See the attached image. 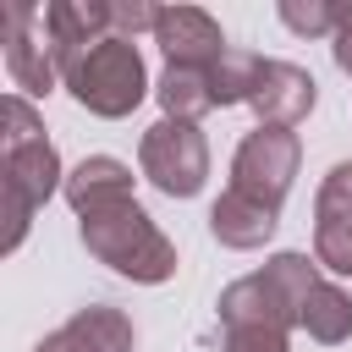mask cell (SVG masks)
Listing matches in <instances>:
<instances>
[{
	"instance_id": "obj_19",
	"label": "cell",
	"mask_w": 352,
	"mask_h": 352,
	"mask_svg": "<svg viewBox=\"0 0 352 352\" xmlns=\"http://www.w3.org/2000/svg\"><path fill=\"white\" fill-rule=\"evenodd\" d=\"M314 220H352V160L346 165H330V176L319 182Z\"/></svg>"
},
{
	"instance_id": "obj_4",
	"label": "cell",
	"mask_w": 352,
	"mask_h": 352,
	"mask_svg": "<svg viewBox=\"0 0 352 352\" xmlns=\"http://www.w3.org/2000/svg\"><path fill=\"white\" fill-rule=\"evenodd\" d=\"M138 165L143 176L165 192V198H192L209 176V143L198 132V121H154L138 143Z\"/></svg>"
},
{
	"instance_id": "obj_2",
	"label": "cell",
	"mask_w": 352,
	"mask_h": 352,
	"mask_svg": "<svg viewBox=\"0 0 352 352\" xmlns=\"http://www.w3.org/2000/svg\"><path fill=\"white\" fill-rule=\"evenodd\" d=\"M60 82L72 88V99L88 110V116H104V121H121L143 104L148 94V72H143V55L132 38H99L94 50H82L77 60L60 66Z\"/></svg>"
},
{
	"instance_id": "obj_17",
	"label": "cell",
	"mask_w": 352,
	"mask_h": 352,
	"mask_svg": "<svg viewBox=\"0 0 352 352\" xmlns=\"http://www.w3.org/2000/svg\"><path fill=\"white\" fill-rule=\"evenodd\" d=\"M280 11V22L292 28V33H308V38H319V33H330L336 38V22H341V0H280L275 6Z\"/></svg>"
},
{
	"instance_id": "obj_3",
	"label": "cell",
	"mask_w": 352,
	"mask_h": 352,
	"mask_svg": "<svg viewBox=\"0 0 352 352\" xmlns=\"http://www.w3.org/2000/svg\"><path fill=\"white\" fill-rule=\"evenodd\" d=\"M0 187L6 192H22L33 209L66 187V170H60V154L55 143L44 138V121L33 116L28 94H6V160H0Z\"/></svg>"
},
{
	"instance_id": "obj_7",
	"label": "cell",
	"mask_w": 352,
	"mask_h": 352,
	"mask_svg": "<svg viewBox=\"0 0 352 352\" xmlns=\"http://www.w3.org/2000/svg\"><path fill=\"white\" fill-rule=\"evenodd\" d=\"M154 44L165 50V66H214L231 50L226 33H220V22L204 6H160Z\"/></svg>"
},
{
	"instance_id": "obj_15",
	"label": "cell",
	"mask_w": 352,
	"mask_h": 352,
	"mask_svg": "<svg viewBox=\"0 0 352 352\" xmlns=\"http://www.w3.org/2000/svg\"><path fill=\"white\" fill-rule=\"evenodd\" d=\"M258 72H264V55H253V50H226L214 66H209V88H214V104L226 110V104H248L253 99V88H258Z\"/></svg>"
},
{
	"instance_id": "obj_10",
	"label": "cell",
	"mask_w": 352,
	"mask_h": 352,
	"mask_svg": "<svg viewBox=\"0 0 352 352\" xmlns=\"http://www.w3.org/2000/svg\"><path fill=\"white\" fill-rule=\"evenodd\" d=\"M275 226H280V209H270V204H258V198H248V192H236V187H226V192L214 198V209H209L214 242H220V248H236V253L264 248V242L275 236Z\"/></svg>"
},
{
	"instance_id": "obj_5",
	"label": "cell",
	"mask_w": 352,
	"mask_h": 352,
	"mask_svg": "<svg viewBox=\"0 0 352 352\" xmlns=\"http://www.w3.org/2000/svg\"><path fill=\"white\" fill-rule=\"evenodd\" d=\"M297 160H302L297 132H286V126H258V132H248V138L236 143V154H231V187L248 192V198H258V204H270V209H280L286 192H292V176H297Z\"/></svg>"
},
{
	"instance_id": "obj_1",
	"label": "cell",
	"mask_w": 352,
	"mask_h": 352,
	"mask_svg": "<svg viewBox=\"0 0 352 352\" xmlns=\"http://www.w3.org/2000/svg\"><path fill=\"white\" fill-rule=\"evenodd\" d=\"M77 231H82V248L99 264H110L116 275H126L138 286H160V280L176 275V242L138 209V198L99 209V214H82Z\"/></svg>"
},
{
	"instance_id": "obj_20",
	"label": "cell",
	"mask_w": 352,
	"mask_h": 352,
	"mask_svg": "<svg viewBox=\"0 0 352 352\" xmlns=\"http://www.w3.org/2000/svg\"><path fill=\"white\" fill-rule=\"evenodd\" d=\"M110 11H116V38H132V33H154V22H160V6H148V0H110Z\"/></svg>"
},
{
	"instance_id": "obj_11",
	"label": "cell",
	"mask_w": 352,
	"mask_h": 352,
	"mask_svg": "<svg viewBox=\"0 0 352 352\" xmlns=\"http://www.w3.org/2000/svg\"><path fill=\"white\" fill-rule=\"evenodd\" d=\"M66 204L82 214H99V209H116V204H132V170L110 154H88L77 170H66Z\"/></svg>"
},
{
	"instance_id": "obj_6",
	"label": "cell",
	"mask_w": 352,
	"mask_h": 352,
	"mask_svg": "<svg viewBox=\"0 0 352 352\" xmlns=\"http://www.w3.org/2000/svg\"><path fill=\"white\" fill-rule=\"evenodd\" d=\"M6 72H11V82L22 88V94H55V82H60V60H55V50H50V38H44V22H38V11H28V6H16V11H6Z\"/></svg>"
},
{
	"instance_id": "obj_13",
	"label": "cell",
	"mask_w": 352,
	"mask_h": 352,
	"mask_svg": "<svg viewBox=\"0 0 352 352\" xmlns=\"http://www.w3.org/2000/svg\"><path fill=\"white\" fill-rule=\"evenodd\" d=\"M154 94H160V104H165L170 121H198V116L220 110L214 88H209V66H165L160 82H154Z\"/></svg>"
},
{
	"instance_id": "obj_18",
	"label": "cell",
	"mask_w": 352,
	"mask_h": 352,
	"mask_svg": "<svg viewBox=\"0 0 352 352\" xmlns=\"http://www.w3.org/2000/svg\"><path fill=\"white\" fill-rule=\"evenodd\" d=\"M220 352H292V330H280V324H226Z\"/></svg>"
},
{
	"instance_id": "obj_16",
	"label": "cell",
	"mask_w": 352,
	"mask_h": 352,
	"mask_svg": "<svg viewBox=\"0 0 352 352\" xmlns=\"http://www.w3.org/2000/svg\"><path fill=\"white\" fill-rule=\"evenodd\" d=\"M66 324L82 336V346H88V352H132V346H138V336H132V319H126L121 308H104V302H94V308H77Z\"/></svg>"
},
{
	"instance_id": "obj_22",
	"label": "cell",
	"mask_w": 352,
	"mask_h": 352,
	"mask_svg": "<svg viewBox=\"0 0 352 352\" xmlns=\"http://www.w3.org/2000/svg\"><path fill=\"white\" fill-rule=\"evenodd\" d=\"M33 352H88V346H82V336H77L72 324H60V330H50V336H44Z\"/></svg>"
},
{
	"instance_id": "obj_8",
	"label": "cell",
	"mask_w": 352,
	"mask_h": 352,
	"mask_svg": "<svg viewBox=\"0 0 352 352\" xmlns=\"http://www.w3.org/2000/svg\"><path fill=\"white\" fill-rule=\"evenodd\" d=\"M38 22H44V38H50V50H55L60 66L116 33L110 0H50V6L38 11Z\"/></svg>"
},
{
	"instance_id": "obj_12",
	"label": "cell",
	"mask_w": 352,
	"mask_h": 352,
	"mask_svg": "<svg viewBox=\"0 0 352 352\" xmlns=\"http://www.w3.org/2000/svg\"><path fill=\"white\" fill-rule=\"evenodd\" d=\"M220 324H280V330H292L297 324V314L275 297V286L253 270V275H242V280H231L226 292H220Z\"/></svg>"
},
{
	"instance_id": "obj_21",
	"label": "cell",
	"mask_w": 352,
	"mask_h": 352,
	"mask_svg": "<svg viewBox=\"0 0 352 352\" xmlns=\"http://www.w3.org/2000/svg\"><path fill=\"white\" fill-rule=\"evenodd\" d=\"M330 50H336V66L352 77V6L346 0H341V22H336V44Z\"/></svg>"
},
{
	"instance_id": "obj_14",
	"label": "cell",
	"mask_w": 352,
	"mask_h": 352,
	"mask_svg": "<svg viewBox=\"0 0 352 352\" xmlns=\"http://www.w3.org/2000/svg\"><path fill=\"white\" fill-rule=\"evenodd\" d=\"M319 346H341L346 336H352V297L341 292V286H330V280H319L314 286V297L302 302V319H297Z\"/></svg>"
},
{
	"instance_id": "obj_9",
	"label": "cell",
	"mask_w": 352,
	"mask_h": 352,
	"mask_svg": "<svg viewBox=\"0 0 352 352\" xmlns=\"http://www.w3.org/2000/svg\"><path fill=\"white\" fill-rule=\"evenodd\" d=\"M314 99H319V82L302 72V66H292V60H264V72H258V88H253V110H258V126H297V121H308V110H314Z\"/></svg>"
}]
</instances>
